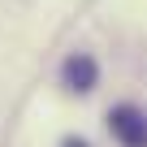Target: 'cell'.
I'll return each mask as SVG.
<instances>
[{
    "mask_svg": "<svg viewBox=\"0 0 147 147\" xmlns=\"http://www.w3.org/2000/svg\"><path fill=\"white\" fill-rule=\"evenodd\" d=\"M61 147H91V143H87V138H78V134H65V138H61Z\"/></svg>",
    "mask_w": 147,
    "mask_h": 147,
    "instance_id": "3",
    "label": "cell"
},
{
    "mask_svg": "<svg viewBox=\"0 0 147 147\" xmlns=\"http://www.w3.org/2000/svg\"><path fill=\"white\" fill-rule=\"evenodd\" d=\"M95 78H100L95 56H87V52H69V56H65V65H61V82H65L69 91L87 95V91H95Z\"/></svg>",
    "mask_w": 147,
    "mask_h": 147,
    "instance_id": "2",
    "label": "cell"
},
{
    "mask_svg": "<svg viewBox=\"0 0 147 147\" xmlns=\"http://www.w3.org/2000/svg\"><path fill=\"white\" fill-rule=\"evenodd\" d=\"M108 130L121 147H147V113L138 104H113L108 108Z\"/></svg>",
    "mask_w": 147,
    "mask_h": 147,
    "instance_id": "1",
    "label": "cell"
}]
</instances>
